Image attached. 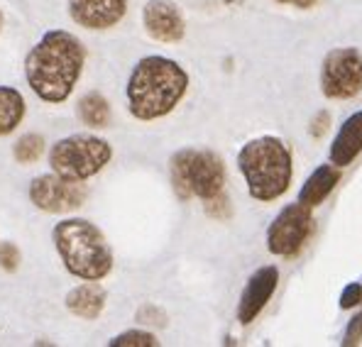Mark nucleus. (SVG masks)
<instances>
[{"instance_id":"obj_3","label":"nucleus","mask_w":362,"mask_h":347,"mask_svg":"<svg viewBox=\"0 0 362 347\" xmlns=\"http://www.w3.org/2000/svg\"><path fill=\"white\" fill-rule=\"evenodd\" d=\"M238 169L245 176L250 196L262 203L284 196L294 179L289 147L274 135L257 137L243 145L238 152Z\"/></svg>"},{"instance_id":"obj_1","label":"nucleus","mask_w":362,"mask_h":347,"mask_svg":"<svg viewBox=\"0 0 362 347\" xmlns=\"http://www.w3.org/2000/svg\"><path fill=\"white\" fill-rule=\"evenodd\" d=\"M86 64L81 40L66 30H49L25 59V78L32 93L47 103H64L74 93Z\"/></svg>"},{"instance_id":"obj_6","label":"nucleus","mask_w":362,"mask_h":347,"mask_svg":"<svg viewBox=\"0 0 362 347\" xmlns=\"http://www.w3.org/2000/svg\"><path fill=\"white\" fill-rule=\"evenodd\" d=\"M113 159V147L95 135H69L49 149V167L54 174L74 181L95 176Z\"/></svg>"},{"instance_id":"obj_17","label":"nucleus","mask_w":362,"mask_h":347,"mask_svg":"<svg viewBox=\"0 0 362 347\" xmlns=\"http://www.w3.org/2000/svg\"><path fill=\"white\" fill-rule=\"evenodd\" d=\"M78 117H81V122L86 127L103 130V127H108V122H110L108 100H105L100 93H95V90H90V93H86L81 100H78Z\"/></svg>"},{"instance_id":"obj_27","label":"nucleus","mask_w":362,"mask_h":347,"mask_svg":"<svg viewBox=\"0 0 362 347\" xmlns=\"http://www.w3.org/2000/svg\"><path fill=\"white\" fill-rule=\"evenodd\" d=\"M0 30H3V13H0Z\"/></svg>"},{"instance_id":"obj_25","label":"nucleus","mask_w":362,"mask_h":347,"mask_svg":"<svg viewBox=\"0 0 362 347\" xmlns=\"http://www.w3.org/2000/svg\"><path fill=\"white\" fill-rule=\"evenodd\" d=\"M328 122H331V115L326 113V110H321V113H316L311 122V135L313 137H323V132L328 130Z\"/></svg>"},{"instance_id":"obj_2","label":"nucleus","mask_w":362,"mask_h":347,"mask_svg":"<svg viewBox=\"0 0 362 347\" xmlns=\"http://www.w3.org/2000/svg\"><path fill=\"white\" fill-rule=\"evenodd\" d=\"M189 88V73L174 59L145 57L135 64L127 78V110L142 122L159 120L181 103Z\"/></svg>"},{"instance_id":"obj_15","label":"nucleus","mask_w":362,"mask_h":347,"mask_svg":"<svg viewBox=\"0 0 362 347\" xmlns=\"http://www.w3.org/2000/svg\"><path fill=\"white\" fill-rule=\"evenodd\" d=\"M340 181V167L335 164H321L311 172L306 181H303L301 191H299V203H303L306 208H316L331 196V191L338 186Z\"/></svg>"},{"instance_id":"obj_8","label":"nucleus","mask_w":362,"mask_h":347,"mask_svg":"<svg viewBox=\"0 0 362 347\" xmlns=\"http://www.w3.org/2000/svg\"><path fill=\"white\" fill-rule=\"evenodd\" d=\"M313 230L311 208L303 203H289L284 206L267 228V249L276 257H294L308 240Z\"/></svg>"},{"instance_id":"obj_24","label":"nucleus","mask_w":362,"mask_h":347,"mask_svg":"<svg viewBox=\"0 0 362 347\" xmlns=\"http://www.w3.org/2000/svg\"><path fill=\"white\" fill-rule=\"evenodd\" d=\"M362 343V313L353 316V320L348 323V330H345L343 345H358Z\"/></svg>"},{"instance_id":"obj_7","label":"nucleus","mask_w":362,"mask_h":347,"mask_svg":"<svg viewBox=\"0 0 362 347\" xmlns=\"http://www.w3.org/2000/svg\"><path fill=\"white\" fill-rule=\"evenodd\" d=\"M321 90L333 100L355 98L362 90V52L355 47L328 52L321 66Z\"/></svg>"},{"instance_id":"obj_20","label":"nucleus","mask_w":362,"mask_h":347,"mask_svg":"<svg viewBox=\"0 0 362 347\" xmlns=\"http://www.w3.org/2000/svg\"><path fill=\"white\" fill-rule=\"evenodd\" d=\"M137 323L142 325H154V328H164L167 325V316H164L162 308L152 306V303H147V306H142L140 311H137Z\"/></svg>"},{"instance_id":"obj_12","label":"nucleus","mask_w":362,"mask_h":347,"mask_svg":"<svg viewBox=\"0 0 362 347\" xmlns=\"http://www.w3.org/2000/svg\"><path fill=\"white\" fill-rule=\"evenodd\" d=\"M142 23L152 40L164 42V45H174L181 42L186 35V23L181 18L179 8L169 0H150L142 8Z\"/></svg>"},{"instance_id":"obj_10","label":"nucleus","mask_w":362,"mask_h":347,"mask_svg":"<svg viewBox=\"0 0 362 347\" xmlns=\"http://www.w3.org/2000/svg\"><path fill=\"white\" fill-rule=\"evenodd\" d=\"M276 284H279V269L272 264L259 266V269L250 276V281L243 289L240 303H238V320H240L243 325H250L264 311L272 293L276 291Z\"/></svg>"},{"instance_id":"obj_23","label":"nucleus","mask_w":362,"mask_h":347,"mask_svg":"<svg viewBox=\"0 0 362 347\" xmlns=\"http://www.w3.org/2000/svg\"><path fill=\"white\" fill-rule=\"evenodd\" d=\"M204 206H206V213H209V216H213V218H226V216H230V203H228V196L226 194L216 196L213 201H206Z\"/></svg>"},{"instance_id":"obj_5","label":"nucleus","mask_w":362,"mask_h":347,"mask_svg":"<svg viewBox=\"0 0 362 347\" xmlns=\"http://www.w3.org/2000/svg\"><path fill=\"white\" fill-rule=\"evenodd\" d=\"M172 184L181 201H213L226 194V167L221 157L209 149H179L172 157Z\"/></svg>"},{"instance_id":"obj_18","label":"nucleus","mask_w":362,"mask_h":347,"mask_svg":"<svg viewBox=\"0 0 362 347\" xmlns=\"http://www.w3.org/2000/svg\"><path fill=\"white\" fill-rule=\"evenodd\" d=\"M42 152H45V140H42V135H32V132L20 137L13 147V154L20 164H35L42 157Z\"/></svg>"},{"instance_id":"obj_22","label":"nucleus","mask_w":362,"mask_h":347,"mask_svg":"<svg viewBox=\"0 0 362 347\" xmlns=\"http://www.w3.org/2000/svg\"><path fill=\"white\" fill-rule=\"evenodd\" d=\"M358 303H362V284H358V281H353V284H348L343 289V293H340V308H355Z\"/></svg>"},{"instance_id":"obj_16","label":"nucleus","mask_w":362,"mask_h":347,"mask_svg":"<svg viewBox=\"0 0 362 347\" xmlns=\"http://www.w3.org/2000/svg\"><path fill=\"white\" fill-rule=\"evenodd\" d=\"M25 98L18 88L0 86V137L18 130V125L25 120Z\"/></svg>"},{"instance_id":"obj_13","label":"nucleus","mask_w":362,"mask_h":347,"mask_svg":"<svg viewBox=\"0 0 362 347\" xmlns=\"http://www.w3.org/2000/svg\"><path fill=\"white\" fill-rule=\"evenodd\" d=\"M362 152V110L353 113L348 120L340 125L331 145V162L335 167L345 169L355 162V157Z\"/></svg>"},{"instance_id":"obj_4","label":"nucleus","mask_w":362,"mask_h":347,"mask_svg":"<svg viewBox=\"0 0 362 347\" xmlns=\"http://www.w3.org/2000/svg\"><path fill=\"white\" fill-rule=\"evenodd\" d=\"M52 240L66 271L76 279L100 281L113 269V249L105 235L83 218L57 223Z\"/></svg>"},{"instance_id":"obj_19","label":"nucleus","mask_w":362,"mask_h":347,"mask_svg":"<svg viewBox=\"0 0 362 347\" xmlns=\"http://www.w3.org/2000/svg\"><path fill=\"white\" fill-rule=\"evenodd\" d=\"M110 347H157L159 340L147 330H127V333L115 335L108 343Z\"/></svg>"},{"instance_id":"obj_21","label":"nucleus","mask_w":362,"mask_h":347,"mask_svg":"<svg viewBox=\"0 0 362 347\" xmlns=\"http://www.w3.org/2000/svg\"><path fill=\"white\" fill-rule=\"evenodd\" d=\"M20 266V249L15 242H0V269L15 271Z\"/></svg>"},{"instance_id":"obj_11","label":"nucleus","mask_w":362,"mask_h":347,"mask_svg":"<svg viewBox=\"0 0 362 347\" xmlns=\"http://www.w3.org/2000/svg\"><path fill=\"white\" fill-rule=\"evenodd\" d=\"M125 13L127 0H69V15L83 30H110Z\"/></svg>"},{"instance_id":"obj_26","label":"nucleus","mask_w":362,"mask_h":347,"mask_svg":"<svg viewBox=\"0 0 362 347\" xmlns=\"http://www.w3.org/2000/svg\"><path fill=\"white\" fill-rule=\"evenodd\" d=\"M279 5H291V8H301V10H308L318 3V0H274Z\"/></svg>"},{"instance_id":"obj_9","label":"nucleus","mask_w":362,"mask_h":347,"mask_svg":"<svg viewBox=\"0 0 362 347\" xmlns=\"http://www.w3.org/2000/svg\"><path fill=\"white\" fill-rule=\"evenodd\" d=\"M86 186L83 181H74L59 174H42L32 179L30 201L45 213H71L86 203Z\"/></svg>"},{"instance_id":"obj_14","label":"nucleus","mask_w":362,"mask_h":347,"mask_svg":"<svg viewBox=\"0 0 362 347\" xmlns=\"http://www.w3.org/2000/svg\"><path fill=\"white\" fill-rule=\"evenodd\" d=\"M105 289L98 281H83L66 293V308L76 318L95 320L105 308Z\"/></svg>"}]
</instances>
